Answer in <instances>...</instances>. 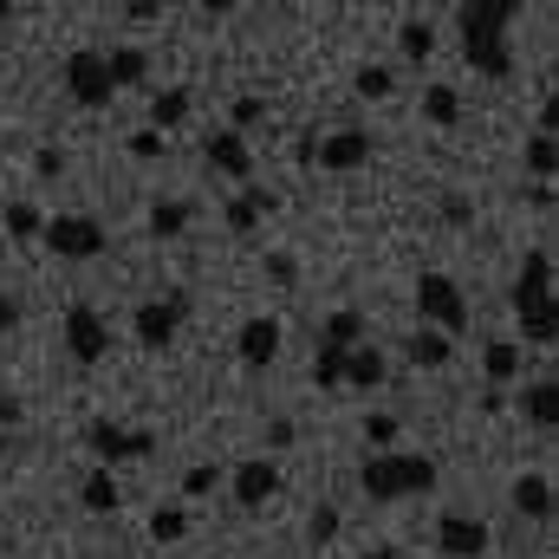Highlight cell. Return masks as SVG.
I'll return each instance as SVG.
<instances>
[{"instance_id": "obj_1", "label": "cell", "mask_w": 559, "mask_h": 559, "mask_svg": "<svg viewBox=\"0 0 559 559\" xmlns=\"http://www.w3.org/2000/svg\"><path fill=\"white\" fill-rule=\"evenodd\" d=\"M514 0H475L462 7V52L481 79H508L514 72V52H508V26H514Z\"/></svg>"}, {"instance_id": "obj_2", "label": "cell", "mask_w": 559, "mask_h": 559, "mask_svg": "<svg viewBox=\"0 0 559 559\" xmlns=\"http://www.w3.org/2000/svg\"><path fill=\"white\" fill-rule=\"evenodd\" d=\"M358 488L371 501H411V495H429L436 488V462L429 455H404V449H378V455H365Z\"/></svg>"}, {"instance_id": "obj_3", "label": "cell", "mask_w": 559, "mask_h": 559, "mask_svg": "<svg viewBox=\"0 0 559 559\" xmlns=\"http://www.w3.org/2000/svg\"><path fill=\"white\" fill-rule=\"evenodd\" d=\"M514 312L527 325V345H554L559 338V312H554V254L534 248L521 261V280H514Z\"/></svg>"}, {"instance_id": "obj_4", "label": "cell", "mask_w": 559, "mask_h": 559, "mask_svg": "<svg viewBox=\"0 0 559 559\" xmlns=\"http://www.w3.org/2000/svg\"><path fill=\"white\" fill-rule=\"evenodd\" d=\"M417 312H423V325L442 332V338L468 325V299H462V286H455L449 274H423L417 280Z\"/></svg>"}, {"instance_id": "obj_5", "label": "cell", "mask_w": 559, "mask_h": 559, "mask_svg": "<svg viewBox=\"0 0 559 559\" xmlns=\"http://www.w3.org/2000/svg\"><path fill=\"white\" fill-rule=\"evenodd\" d=\"M66 92H72V105H85V111H105L118 92H111V72H105V52H92V46H79L72 59H66Z\"/></svg>"}, {"instance_id": "obj_6", "label": "cell", "mask_w": 559, "mask_h": 559, "mask_svg": "<svg viewBox=\"0 0 559 559\" xmlns=\"http://www.w3.org/2000/svg\"><path fill=\"white\" fill-rule=\"evenodd\" d=\"M85 449L111 468V462H143V455L156 449V436H150V429H124V423L98 417V423H85Z\"/></svg>"}, {"instance_id": "obj_7", "label": "cell", "mask_w": 559, "mask_h": 559, "mask_svg": "<svg viewBox=\"0 0 559 559\" xmlns=\"http://www.w3.org/2000/svg\"><path fill=\"white\" fill-rule=\"evenodd\" d=\"M39 235H46V248H52L59 261H92V254H105V228H98L92 215H52Z\"/></svg>"}, {"instance_id": "obj_8", "label": "cell", "mask_w": 559, "mask_h": 559, "mask_svg": "<svg viewBox=\"0 0 559 559\" xmlns=\"http://www.w3.org/2000/svg\"><path fill=\"white\" fill-rule=\"evenodd\" d=\"M66 352H72V365H98L111 352V325H105L98 306H72L66 312Z\"/></svg>"}, {"instance_id": "obj_9", "label": "cell", "mask_w": 559, "mask_h": 559, "mask_svg": "<svg viewBox=\"0 0 559 559\" xmlns=\"http://www.w3.org/2000/svg\"><path fill=\"white\" fill-rule=\"evenodd\" d=\"M182 312H189V293L138 306V312H131V332H138L143 352H163V345H176V325H182Z\"/></svg>"}, {"instance_id": "obj_10", "label": "cell", "mask_w": 559, "mask_h": 559, "mask_svg": "<svg viewBox=\"0 0 559 559\" xmlns=\"http://www.w3.org/2000/svg\"><path fill=\"white\" fill-rule=\"evenodd\" d=\"M436 554H449V559H481V554H488V527H481L475 514L449 508V514L436 521Z\"/></svg>"}, {"instance_id": "obj_11", "label": "cell", "mask_w": 559, "mask_h": 559, "mask_svg": "<svg viewBox=\"0 0 559 559\" xmlns=\"http://www.w3.org/2000/svg\"><path fill=\"white\" fill-rule=\"evenodd\" d=\"M312 163H319V169H332V176L365 169V163H371V131H332V138H319Z\"/></svg>"}, {"instance_id": "obj_12", "label": "cell", "mask_w": 559, "mask_h": 559, "mask_svg": "<svg viewBox=\"0 0 559 559\" xmlns=\"http://www.w3.org/2000/svg\"><path fill=\"white\" fill-rule=\"evenodd\" d=\"M228 481H235V501H241V508H267V501L280 495V468L267 462V455H248Z\"/></svg>"}, {"instance_id": "obj_13", "label": "cell", "mask_w": 559, "mask_h": 559, "mask_svg": "<svg viewBox=\"0 0 559 559\" xmlns=\"http://www.w3.org/2000/svg\"><path fill=\"white\" fill-rule=\"evenodd\" d=\"M202 156H209L215 176H235V182L254 176V150H248V138H235V131H215V138L202 143Z\"/></svg>"}, {"instance_id": "obj_14", "label": "cell", "mask_w": 559, "mask_h": 559, "mask_svg": "<svg viewBox=\"0 0 559 559\" xmlns=\"http://www.w3.org/2000/svg\"><path fill=\"white\" fill-rule=\"evenodd\" d=\"M235 352H241V365H254V371H261V365H274V358H280V319H267V312H261V319H248V325L235 332Z\"/></svg>"}, {"instance_id": "obj_15", "label": "cell", "mask_w": 559, "mask_h": 559, "mask_svg": "<svg viewBox=\"0 0 559 559\" xmlns=\"http://www.w3.org/2000/svg\"><path fill=\"white\" fill-rule=\"evenodd\" d=\"M274 209H280L274 189H241L222 215H228V228H235V235H254V228H261V215H274Z\"/></svg>"}, {"instance_id": "obj_16", "label": "cell", "mask_w": 559, "mask_h": 559, "mask_svg": "<svg viewBox=\"0 0 559 559\" xmlns=\"http://www.w3.org/2000/svg\"><path fill=\"white\" fill-rule=\"evenodd\" d=\"M508 501H514V514H527V521H547V514H554V481H547V475H521Z\"/></svg>"}, {"instance_id": "obj_17", "label": "cell", "mask_w": 559, "mask_h": 559, "mask_svg": "<svg viewBox=\"0 0 559 559\" xmlns=\"http://www.w3.org/2000/svg\"><path fill=\"white\" fill-rule=\"evenodd\" d=\"M105 72H111V92L143 85V79H150V52H143V46H111V52H105Z\"/></svg>"}, {"instance_id": "obj_18", "label": "cell", "mask_w": 559, "mask_h": 559, "mask_svg": "<svg viewBox=\"0 0 559 559\" xmlns=\"http://www.w3.org/2000/svg\"><path fill=\"white\" fill-rule=\"evenodd\" d=\"M404 358H411V365H423V371H442V365L455 358V345H449L442 332H429V325H423V332H411V338H404Z\"/></svg>"}, {"instance_id": "obj_19", "label": "cell", "mask_w": 559, "mask_h": 559, "mask_svg": "<svg viewBox=\"0 0 559 559\" xmlns=\"http://www.w3.org/2000/svg\"><path fill=\"white\" fill-rule=\"evenodd\" d=\"M345 384H352V391L384 384V352H378V345H352V352H345Z\"/></svg>"}, {"instance_id": "obj_20", "label": "cell", "mask_w": 559, "mask_h": 559, "mask_svg": "<svg viewBox=\"0 0 559 559\" xmlns=\"http://www.w3.org/2000/svg\"><path fill=\"white\" fill-rule=\"evenodd\" d=\"M189 105H195V98H189L182 85H169V92H156V98H150V131H156V138H163V131H176V124L189 118Z\"/></svg>"}, {"instance_id": "obj_21", "label": "cell", "mask_w": 559, "mask_h": 559, "mask_svg": "<svg viewBox=\"0 0 559 559\" xmlns=\"http://www.w3.org/2000/svg\"><path fill=\"white\" fill-rule=\"evenodd\" d=\"M79 501H85L92 514H118V508H124L118 475H111V468H92V475H85V488H79Z\"/></svg>"}, {"instance_id": "obj_22", "label": "cell", "mask_w": 559, "mask_h": 559, "mask_svg": "<svg viewBox=\"0 0 559 559\" xmlns=\"http://www.w3.org/2000/svg\"><path fill=\"white\" fill-rule=\"evenodd\" d=\"M319 345H332V352H352V345H365V319H358L352 306H338V312L325 319V332H319Z\"/></svg>"}, {"instance_id": "obj_23", "label": "cell", "mask_w": 559, "mask_h": 559, "mask_svg": "<svg viewBox=\"0 0 559 559\" xmlns=\"http://www.w3.org/2000/svg\"><path fill=\"white\" fill-rule=\"evenodd\" d=\"M481 365H488V384L501 391V384H514V378H521V345H508V338H488Z\"/></svg>"}, {"instance_id": "obj_24", "label": "cell", "mask_w": 559, "mask_h": 559, "mask_svg": "<svg viewBox=\"0 0 559 559\" xmlns=\"http://www.w3.org/2000/svg\"><path fill=\"white\" fill-rule=\"evenodd\" d=\"M423 118H429V124H442V131H449V124H455V118H462V98H455V92H449V85H429V92H423Z\"/></svg>"}, {"instance_id": "obj_25", "label": "cell", "mask_w": 559, "mask_h": 559, "mask_svg": "<svg viewBox=\"0 0 559 559\" xmlns=\"http://www.w3.org/2000/svg\"><path fill=\"white\" fill-rule=\"evenodd\" d=\"M527 417L540 423V429H554V423H559V384H554V378H540V384L527 391Z\"/></svg>"}, {"instance_id": "obj_26", "label": "cell", "mask_w": 559, "mask_h": 559, "mask_svg": "<svg viewBox=\"0 0 559 559\" xmlns=\"http://www.w3.org/2000/svg\"><path fill=\"white\" fill-rule=\"evenodd\" d=\"M182 228H189V202H156V209H150V235H156V241H169V235H182Z\"/></svg>"}, {"instance_id": "obj_27", "label": "cell", "mask_w": 559, "mask_h": 559, "mask_svg": "<svg viewBox=\"0 0 559 559\" xmlns=\"http://www.w3.org/2000/svg\"><path fill=\"white\" fill-rule=\"evenodd\" d=\"M352 92H358V98H391V92H397V79H391V66H358Z\"/></svg>"}, {"instance_id": "obj_28", "label": "cell", "mask_w": 559, "mask_h": 559, "mask_svg": "<svg viewBox=\"0 0 559 559\" xmlns=\"http://www.w3.org/2000/svg\"><path fill=\"white\" fill-rule=\"evenodd\" d=\"M312 384H319V391H338V384H345V352L319 345V358H312Z\"/></svg>"}, {"instance_id": "obj_29", "label": "cell", "mask_w": 559, "mask_h": 559, "mask_svg": "<svg viewBox=\"0 0 559 559\" xmlns=\"http://www.w3.org/2000/svg\"><path fill=\"white\" fill-rule=\"evenodd\" d=\"M39 228H46V215H39L33 202H7V235L26 241V235H39Z\"/></svg>"}, {"instance_id": "obj_30", "label": "cell", "mask_w": 559, "mask_h": 559, "mask_svg": "<svg viewBox=\"0 0 559 559\" xmlns=\"http://www.w3.org/2000/svg\"><path fill=\"white\" fill-rule=\"evenodd\" d=\"M150 534H156V540H182V534H189V514H182V508H156V514H150Z\"/></svg>"}, {"instance_id": "obj_31", "label": "cell", "mask_w": 559, "mask_h": 559, "mask_svg": "<svg viewBox=\"0 0 559 559\" xmlns=\"http://www.w3.org/2000/svg\"><path fill=\"white\" fill-rule=\"evenodd\" d=\"M404 52H411V59H429V52H436V26H429V20H404Z\"/></svg>"}, {"instance_id": "obj_32", "label": "cell", "mask_w": 559, "mask_h": 559, "mask_svg": "<svg viewBox=\"0 0 559 559\" xmlns=\"http://www.w3.org/2000/svg\"><path fill=\"white\" fill-rule=\"evenodd\" d=\"M554 163H559L554 138H527V169H534L540 182H554Z\"/></svg>"}, {"instance_id": "obj_33", "label": "cell", "mask_w": 559, "mask_h": 559, "mask_svg": "<svg viewBox=\"0 0 559 559\" xmlns=\"http://www.w3.org/2000/svg\"><path fill=\"white\" fill-rule=\"evenodd\" d=\"M215 481H222V468H215V462H195V468L182 475V495H189V501H195V495H215Z\"/></svg>"}, {"instance_id": "obj_34", "label": "cell", "mask_w": 559, "mask_h": 559, "mask_svg": "<svg viewBox=\"0 0 559 559\" xmlns=\"http://www.w3.org/2000/svg\"><path fill=\"white\" fill-rule=\"evenodd\" d=\"M261 118H267V98H254V92H248V98H235V138H241V131H254Z\"/></svg>"}, {"instance_id": "obj_35", "label": "cell", "mask_w": 559, "mask_h": 559, "mask_svg": "<svg viewBox=\"0 0 559 559\" xmlns=\"http://www.w3.org/2000/svg\"><path fill=\"white\" fill-rule=\"evenodd\" d=\"M365 442H371V449H391V442H397V417H371L365 423Z\"/></svg>"}, {"instance_id": "obj_36", "label": "cell", "mask_w": 559, "mask_h": 559, "mask_svg": "<svg viewBox=\"0 0 559 559\" xmlns=\"http://www.w3.org/2000/svg\"><path fill=\"white\" fill-rule=\"evenodd\" d=\"M306 534H312V547H325V540H332V534H338V508H319V514H312V527H306Z\"/></svg>"}, {"instance_id": "obj_37", "label": "cell", "mask_w": 559, "mask_h": 559, "mask_svg": "<svg viewBox=\"0 0 559 559\" xmlns=\"http://www.w3.org/2000/svg\"><path fill=\"white\" fill-rule=\"evenodd\" d=\"M163 150H169V143L156 138V131H138V138H131V156H138V163H156Z\"/></svg>"}, {"instance_id": "obj_38", "label": "cell", "mask_w": 559, "mask_h": 559, "mask_svg": "<svg viewBox=\"0 0 559 559\" xmlns=\"http://www.w3.org/2000/svg\"><path fill=\"white\" fill-rule=\"evenodd\" d=\"M59 169H66V156H59V150H39V156H33V176H39V182H52Z\"/></svg>"}, {"instance_id": "obj_39", "label": "cell", "mask_w": 559, "mask_h": 559, "mask_svg": "<svg viewBox=\"0 0 559 559\" xmlns=\"http://www.w3.org/2000/svg\"><path fill=\"white\" fill-rule=\"evenodd\" d=\"M468 215H475V209H468L462 195H449V202H442V222H449V228H468Z\"/></svg>"}, {"instance_id": "obj_40", "label": "cell", "mask_w": 559, "mask_h": 559, "mask_svg": "<svg viewBox=\"0 0 559 559\" xmlns=\"http://www.w3.org/2000/svg\"><path fill=\"white\" fill-rule=\"evenodd\" d=\"M267 274H274L280 286H293V274H299V267H293V254H267Z\"/></svg>"}, {"instance_id": "obj_41", "label": "cell", "mask_w": 559, "mask_h": 559, "mask_svg": "<svg viewBox=\"0 0 559 559\" xmlns=\"http://www.w3.org/2000/svg\"><path fill=\"white\" fill-rule=\"evenodd\" d=\"M286 442H293V423H286V417L267 423V449H286Z\"/></svg>"}, {"instance_id": "obj_42", "label": "cell", "mask_w": 559, "mask_h": 559, "mask_svg": "<svg viewBox=\"0 0 559 559\" xmlns=\"http://www.w3.org/2000/svg\"><path fill=\"white\" fill-rule=\"evenodd\" d=\"M7 325H20V306H13V299L0 293V332H7Z\"/></svg>"}, {"instance_id": "obj_43", "label": "cell", "mask_w": 559, "mask_h": 559, "mask_svg": "<svg viewBox=\"0 0 559 559\" xmlns=\"http://www.w3.org/2000/svg\"><path fill=\"white\" fill-rule=\"evenodd\" d=\"M0 423H7V429L20 423V404H13V397H0Z\"/></svg>"}, {"instance_id": "obj_44", "label": "cell", "mask_w": 559, "mask_h": 559, "mask_svg": "<svg viewBox=\"0 0 559 559\" xmlns=\"http://www.w3.org/2000/svg\"><path fill=\"white\" fill-rule=\"evenodd\" d=\"M358 559H404V554H391V547H378V554H358Z\"/></svg>"}, {"instance_id": "obj_45", "label": "cell", "mask_w": 559, "mask_h": 559, "mask_svg": "<svg viewBox=\"0 0 559 559\" xmlns=\"http://www.w3.org/2000/svg\"><path fill=\"white\" fill-rule=\"evenodd\" d=\"M0 20H13V7H7V0H0Z\"/></svg>"}, {"instance_id": "obj_46", "label": "cell", "mask_w": 559, "mask_h": 559, "mask_svg": "<svg viewBox=\"0 0 559 559\" xmlns=\"http://www.w3.org/2000/svg\"><path fill=\"white\" fill-rule=\"evenodd\" d=\"M0 462H7V436H0Z\"/></svg>"}]
</instances>
